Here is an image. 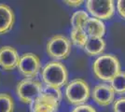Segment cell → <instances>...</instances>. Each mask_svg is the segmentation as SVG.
Returning <instances> with one entry per match:
<instances>
[{
  "label": "cell",
  "instance_id": "cell-1",
  "mask_svg": "<svg viewBox=\"0 0 125 112\" xmlns=\"http://www.w3.org/2000/svg\"><path fill=\"white\" fill-rule=\"evenodd\" d=\"M93 72L97 80H102L104 83L111 82L121 72L120 60L114 54H102L93 63Z\"/></svg>",
  "mask_w": 125,
  "mask_h": 112
},
{
  "label": "cell",
  "instance_id": "cell-2",
  "mask_svg": "<svg viewBox=\"0 0 125 112\" xmlns=\"http://www.w3.org/2000/svg\"><path fill=\"white\" fill-rule=\"evenodd\" d=\"M42 79L46 85L61 88L67 83V69L59 61L49 62L42 70Z\"/></svg>",
  "mask_w": 125,
  "mask_h": 112
},
{
  "label": "cell",
  "instance_id": "cell-3",
  "mask_svg": "<svg viewBox=\"0 0 125 112\" xmlns=\"http://www.w3.org/2000/svg\"><path fill=\"white\" fill-rule=\"evenodd\" d=\"M91 93L90 86L86 80L82 79H75L70 81L65 88L66 100L76 107L86 104Z\"/></svg>",
  "mask_w": 125,
  "mask_h": 112
},
{
  "label": "cell",
  "instance_id": "cell-4",
  "mask_svg": "<svg viewBox=\"0 0 125 112\" xmlns=\"http://www.w3.org/2000/svg\"><path fill=\"white\" fill-rule=\"evenodd\" d=\"M71 40L63 35H55L47 42V53L54 61H60L68 58L72 51Z\"/></svg>",
  "mask_w": 125,
  "mask_h": 112
},
{
  "label": "cell",
  "instance_id": "cell-5",
  "mask_svg": "<svg viewBox=\"0 0 125 112\" xmlns=\"http://www.w3.org/2000/svg\"><path fill=\"white\" fill-rule=\"evenodd\" d=\"M43 85L40 81L31 79L21 80L16 87L19 99L24 104H33L41 96Z\"/></svg>",
  "mask_w": 125,
  "mask_h": 112
},
{
  "label": "cell",
  "instance_id": "cell-6",
  "mask_svg": "<svg viewBox=\"0 0 125 112\" xmlns=\"http://www.w3.org/2000/svg\"><path fill=\"white\" fill-rule=\"evenodd\" d=\"M86 9L94 18L101 21L110 20L115 14V2L113 0H88Z\"/></svg>",
  "mask_w": 125,
  "mask_h": 112
},
{
  "label": "cell",
  "instance_id": "cell-7",
  "mask_svg": "<svg viewBox=\"0 0 125 112\" xmlns=\"http://www.w3.org/2000/svg\"><path fill=\"white\" fill-rule=\"evenodd\" d=\"M41 67L40 59L34 53L27 52L22 54L18 64L19 71L26 79H34L37 77Z\"/></svg>",
  "mask_w": 125,
  "mask_h": 112
},
{
  "label": "cell",
  "instance_id": "cell-8",
  "mask_svg": "<svg viewBox=\"0 0 125 112\" xmlns=\"http://www.w3.org/2000/svg\"><path fill=\"white\" fill-rule=\"evenodd\" d=\"M91 94L93 100L100 107H107L115 102L116 92L108 83H100L94 86Z\"/></svg>",
  "mask_w": 125,
  "mask_h": 112
},
{
  "label": "cell",
  "instance_id": "cell-9",
  "mask_svg": "<svg viewBox=\"0 0 125 112\" xmlns=\"http://www.w3.org/2000/svg\"><path fill=\"white\" fill-rule=\"evenodd\" d=\"M21 56L11 46H3L0 48V67L5 71H11L18 67Z\"/></svg>",
  "mask_w": 125,
  "mask_h": 112
},
{
  "label": "cell",
  "instance_id": "cell-10",
  "mask_svg": "<svg viewBox=\"0 0 125 112\" xmlns=\"http://www.w3.org/2000/svg\"><path fill=\"white\" fill-rule=\"evenodd\" d=\"M15 22L14 11L10 6L0 4V35L10 31Z\"/></svg>",
  "mask_w": 125,
  "mask_h": 112
},
{
  "label": "cell",
  "instance_id": "cell-11",
  "mask_svg": "<svg viewBox=\"0 0 125 112\" xmlns=\"http://www.w3.org/2000/svg\"><path fill=\"white\" fill-rule=\"evenodd\" d=\"M82 30L88 37H104L105 34V24L103 21L90 17L82 25Z\"/></svg>",
  "mask_w": 125,
  "mask_h": 112
},
{
  "label": "cell",
  "instance_id": "cell-12",
  "mask_svg": "<svg viewBox=\"0 0 125 112\" xmlns=\"http://www.w3.org/2000/svg\"><path fill=\"white\" fill-rule=\"evenodd\" d=\"M105 40L104 37H88V39L83 47L84 51L90 56H101L105 50Z\"/></svg>",
  "mask_w": 125,
  "mask_h": 112
},
{
  "label": "cell",
  "instance_id": "cell-13",
  "mask_svg": "<svg viewBox=\"0 0 125 112\" xmlns=\"http://www.w3.org/2000/svg\"><path fill=\"white\" fill-rule=\"evenodd\" d=\"M59 103L57 102L40 96L37 101L32 104L31 107L33 112H56Z\"/></svg>",
  "mask_w": 125,
  "mask_h": 112
},
{
  "label": "cell",
  "instance_id": "cell-14",
  "mask_svg": "<svg viewBox=\"0 0 125 112\" xmlns=\"http://www.w3.org/2000/svg\"><path fill=\"white\" fill-rule=\"evenodd\" d=\"M90 18V14L87 11L83 10H79L75 11L72 16H71V26L72 29H78L81 28L84 22Z\"/></svg>",
  "mask_w": 125,
  "mask_h": 112
},
{
  "label": "cell",
  "instance_id": "cell-15",
  "mask_svg": "<svg viewBox=\"0 0 125 112\" xmlns=\"http://www.w3.org/2000/svg\"><path fill=\"white\" fill-rule=\"evenodd\" d=\"M41 96L46 97V98L51 99V100H53V101L57 102V103H60V101L62 100V92L60 90V88H56V87L50 85H45L43 86Z\"/></svg>",
  "mask_w": 125,
  "mask_h": 112
},
{
  "label": "cell",
  "instance_id": "cell-16",
  "mask_svg": "<svg viewBox=\"0 0 125 112\" xmlns=\"http://www.w3.org/2000/svg\"><path fill=\"white\" fill-rule=\"evenodd\" d=\"M110 85L116 94H125V71L117 75L110 82Z\"/></svg>",
  "mask_w": 125,
  "mask_h": 112
},
{
  "label": "cell",
  "instance_id": "cell-17",
  "mask_svg": "<svg viewBox=\"0 0 125 112\" xmlns=\"http://www.w3.org/2000/svg\"><path fill=\"white\" fill-rule=\"evenodd\" d=\"M70 37H71V42L80 48H83L88 39V36L85 34L82 28L72 29L70 33Z\"/></svg>",
  "mask_w": 125,
  "mask_h": 112
},
{
  "label": "cell",
  "instance_id": "cell-18",
  "mask_svg": "<svg viewBox=\"0 0 125 112\" xmlns=\"http://www.w3.org/2000/svg\"><path fill=\"white\" fill-rule=\"evenodd\" d=\"M13 98L8 93H0V112H13Z\"/></svg>",
  "mask_w": 125,
  "mask_h": 112
},
{
  "label": "cell",
  "instance_id": "cell-19",
  "mask_svg": "<svg viewBox=\"0 0 125 112\" xmlns=\"http://www.w3.org/2000/svg\"><path fill=\"white\" fill-rule=\"evenodd\" d=\"M113 111L125 112V96L120 97L113 103Z\"/></svg>",
  "mask_w": 125,
  "mask_h": 112
},
{
  "label": "cell",
  "instance_id": "cell-20",
  "mask_svg": "<svg viewBox=\"0 0 125 112\" xmlns=\"http://www.w3.org/2000/svg\"><path fill=\"white\" fill-rule=\"evenodd\" d=\"M72 112H97V111H96V109L93 106L88 105V104H84V105L77 106L75 108H73Z\"/></svg>",
  "mask_w": 125,
  "mask_h": 112
},
{
  "label": "cell",
  "instance_id": "cell-21",
  "mask_svg": "<svg viewBox=\"0 0 125 112\" xmlns=\"http://www.w3.org/2000/svg\"><path fill=\"white\" fill-rule=\"evenodd\" d=\"M116 8H117L118 14L123 20H125V0H119V1H117Z\"/></svg>",
  "mask_w": 125,
  "mask_h": 112
},
{
  "label": "cell",
  "instance_id": "cell-22",
  "mask_svg": "<svg viewBox=\"0 0 125 112\" xmlns=\"http://www.w3.org/2000/svg\"><path fill=\"white\" fill-rule=\"evenodd\" d=\"M64 3H66L70 7H75L76 8V7H79V6L83 3V1L82 0H76V1H73V0H65Z\"/></svg>",
  "mask_w": 125,
  "mask_h": 112
},
{
  "label": "cell",
  "instance_id": "cell-23",
  "mask_svg": "<svg viewBox=\"0 0 125 112\" xmlns=\"http://www.w3.org/2000/svg\"><path fill=\"white\" fill-rule=\"evenodd\" d=\"M56 112H57V111H56Z\"/></svg>",
  "mask_w": 125,
  "mask_h": 112
}]
</instances>
